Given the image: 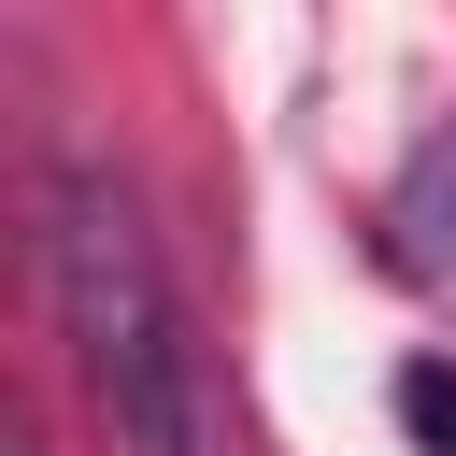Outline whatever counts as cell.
Segmentation results:
<instances>
[{
    "instance_id": "cell-3",
    "label": "cell",
    "mask_w": 456,
    "mask_h": 456,
    "mask_svg": "<svg viewBox=\"0 0 456 456\" xmlns=\"http://www.w3.org/2000/svg\"><path fill=\"white\" fill-rule=\"evenodd\" d=\"M399 428H413L428 456H456V370H442V356H413V370H399Z\"/></svg>"
},
{
    "instance_id": "cell-1",
    "label": "cell",
    "mask_w": 456,
    "mask_h": 456,
    "mask_svg": "<svg viewBox=\"0 0 456 456\" xmlns=\"http://www.w3.org/2000/svg\"><path fill=\"white\" fill-rule=\"evenodd\" d=\"M43 271H57V328H71V370L114 428V456H214V385H200V342L171 314V271H157V228L114 171H57L43 185Z\"/></svg>"
},
{
    "instance_id": "cell-2",
    "label": "cell",
    "mask_w": 456,
    "mask_h": 456,
    "mask_svg": "<svg viewBox=\"0 0 456 456\" xmlns=\"http://www.w3.org/2000/svg\"><path fill=\"white\" fill-rule=\"evenodd\" d=\"M385 271L413 285H456V114L413 142V171L385 185Z\"/></svg>"
}]
</instances>
